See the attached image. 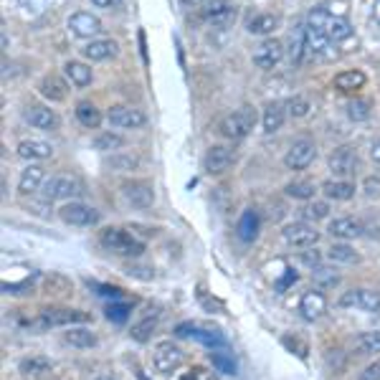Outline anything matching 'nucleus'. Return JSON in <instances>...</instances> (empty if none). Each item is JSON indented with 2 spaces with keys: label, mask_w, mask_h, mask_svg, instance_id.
<instances>
[{
  "label": "nucleus",
  "mask_w": 380,
  "mask_h": 380,
  "mask_svg": "<svg viewBox=\"0 0 380 380\" xmlns=\"http://www.w3.org/2000/svg\"><path fill=\"white\" fill-rule=\"evenodd\" d=\"M284 345H286V348H291V350L297 348V350H299V357H304V355H307V348H304V345H302V342H299V340H291V337H284Z\"/></svg>",
  "instance_id": "864d4df0"
},
{
  "label": "nucleus",
  "mask_w": 380,
  "mask_h": 380,
  "mask_svg": "<svg viewBox=\"0 0 380 380\" xmlns=\"http://www.w3.org/2000/svg\"><path fill=\"white\" fill-rule=\"evenodd\" d=\"M122 196L134 208H150L155 203V188L147 180H132V183L122 185Z\"/></svg>",
  "instance_id": "ddd939ff"
},
{
  "label": "nucleus",
  "mask_w": 380,
  "mask_h": 380,
  "mask_svg": "<svg viewBox=\"0 0 380 380\" xmlns=\"http://www.w3.org/2000/svg\"><path fill=\"white\" fill-rule=\"evenodd\" d=\"M101 246L107 248V251L117 253V256H139V253L145 251V243L132 236L129 231L125 228H104L99 236Z\"/></svg>",
  "instance_id": "f03ea898"
},
{
  "label": "nucleus",
  "mask_w": 380,
  "mask_h": 380,
  "mask_svg": "<svg viewBox=\"0 0 380 380\" xmlns=\"http://www.w3.org/2000/svg\"><path fill=\"white\" fill-rule=\"evenodd\" d=\"M107 319L114 324H125L127 319H129V312H132V307L127 302H109L107 304Z\"/></svg>",
  "instance_id": "4c0bfd02"
},
{
  "label": "nucleus",
  "mask_w": 380,
  "mask_h": 380,
  "mask_svg": "<svg viewBox=\"0 0 380 380\" xmlns=\"http://www.w3.org/2000/svg\"><path fill=\"white\" fill-rule=\"evenodd\" d=\"M91 3H94L96 8H114L120 0H91Z\"/></svg>",
  "instance_id": "13d9d810"
},
{
  "label": "nucleus",
  "mask_w": 380,
  "mask_h": 380,
  "mask_svg": "<svg viewBox=\"0 0 380 380\" xmlns=\"http://www.w3.org/2000/svg\"><path fill=\"white\" fill-rule=\"evenodd\" d=\"M183 6H190V8H198V6H205L208 0H180Z\"/></svg>",
  "instance_id": "bf43d9fd"
},
{
  "label": "nucleus",
  "mask_w": 380,
  "mask_h": 380,
  "mask_svg": "<svg viewBox=\"0 0 380 380\" xmlns=\"http://www.w3.org/2000/svg\"><path fill=\"white\" fill-rule=\"evenodd\" d=\"M373 18H375V23L380 25V0L373 6Z\"/></svg>",
  "instance_id": "052dcab7"
},
{
  "label": "nucleus",
  "mask_w": 380,
  "mask_h": 380,
  "mask_svg": "<svg viewBox=\"0 0 380 380\" xmlns=\"http://www.w3.org/2000/svg\"><path fill=\"white\" fill-rule=\"evenodd\" d=\"M239 239L246 241V243H251L256 236H259V215H256V210H246V213L241 215L239 221Z\"/></svg>",
  "instance_id": "c756f323"
},
{
  "label": "nucleus",
  "mask_w": 380,
  "mask_h": 380,
  "mask_svg": "<svg viewBox=\"0 0 380 380\" xmlns=\"http://www.w3.org/2000/svg\"><path fill=\"white\" fill-rule=\"evenodd\" d=\"M234 163H236V152L226 145H213L205 152V158H203V165H205V170H208L210 175H221V172H226Z\"/></svg>",
  "instance_id": "2eb2a0df"
},
{
  "label": "nucleus",
  "mask_w": 380,
  "mask_h": 380,
  "mask_svg": "<svg viewBox=\"0 0 380 380\" xmlns=\"http://www.w3.org/2000/svg\"><path fill=\"white\" fill-rule=\"evenodd\" d=\"M82 196V185H79V180H74V177L69 175H58V177H51L49 183L44 185V190H41V198L44 201H58V198H79Z\"/></svg>",
  "instance_id": "6e6552de"
},
{
  "label": "nucleus",
  "mask_w": 380,
  "mask_h": 380,
  "mask_svg": "<svg viewBox=\"0 0 380 380\" xmlns=\"http://www.w3.org/2000/svg\"><path fill=\"white\" fill-rule=\"evenodd\" d=\"M175 335L177 337H193V340L203 342V345H205V348H210V350H226L228 348V340H226V335H223L221 329L198 327V324H193V322L177 324Z\"/></svg>",
  "instance_id": "423d86ee"
},
{
  "label": "nucleus",
  "mask_w": 380,
  "mask_h": 380,
  "mask_svg": "<svg viewBox=\"0 0 380 380\" xmlns=\"http://www.w3.org/2000/svg\"><path fill=\"white\" fill-rule=\"evenodd\" d=\"M370 158H373L375 163L380 165V137L375 139V142H373V147H370Z\"/></svg>",
  "instance_id": "4d7b16f0"
},
{
  "label": "nucleus",
  "mask_w": 380,
  "mask_h": 380,
  "mask_svg": "<svg viewBox=\"0 0 380 380\" xmlns=\"http://www.w3.org/2000/svg\"><path fill=\"white\" fill-rule=\"evenodd\" d=\"M58 215L69 226H94V223H99V210H94L91 205H84V203H66L58 210Z\"/></svg>",
  "instance_id": "9b49d317"
},
{
  "label": "nucleus",
  "mask_w": 380,
  "mask_h": 380,
  "mask_svg": "<svg viewBox=\"0 0 380 380\" xmlns=\"http://www.w3.org/2000/svg\"><path fill=\"white\" fill-rule=\"evenodd\" d=\"M289 114L291 117H304V114L310 112V101L307 99H302V96H294V99H289Z\"/></svg>",
  "instance_id": "a18cd8bd"
},
{
  "label": "nucleus",
  "mask_w": 380,
  "mask_h": 380,
  "mask_svg": "<svg viewBox=\"0 0 380 380\" xmlns=\"http://www.w3.org/2000/svg\"><path fill=\"white\" fill-rule=\"evenodd\" d=\"M94 147L96 150H114V147H122V137L120 134H112V132H104L94 139Z\"/></svg>",
  "instance_id": "c03bdc74"
},
{
  "label": "nucleus",
  "mask_w": 380,
  "mask_h": 380,
  "mask_svg": "<svg viewBox=\"0 0 380 380\" xmlns=\"http://www.w3.org/2000/svg\"><path fill=\"white\" fill-rule=\"evenodd\" d=\"M281 236H284L286 243L294 248H312V246H317V241H319V231L304 221L289 223V226L281 231Z\"/></svg>",
  "instance_id": "1a4fd4ad"
},
{
  "label": "nucleus",
  "mask_w": 380,
  "mask_h": 380,
  "mask_svg": "<svg viewBox=\"0 0 380 380\" xmlns=\"http://www.w3.org/2000/svg\"><path fill=\"white\" fill-rule=\"evenodd\" d=\"M89 286H94V289H99L96 294H101V297H112V299H120L122 297V289L120 286H107V284H96V281H91Z\"/></svg>",
  "instance_id": "49530a36"
},
{
  "label": "nucleus",
  "mask_w": 380,
  "mask_h": 380,
  "mask_svg": "<svg viewBox=\"0 0 380 380\" xmlns=\"http://www.w3.org/2000/svg\"><path fill=\"white\" fill-rule=\"evenodd\" d=\"M274 28H277V18L269 15V13H261V15L248 20V33H256V36H266V33H272Z\"/></svg>",
  "instance_id": "e433bc0d"
},
{
  "label": "nucleus",
  "mask_w": 380,
  "mask_h": 380,
  "mask_svg": "<svg viewBox=\"0 0 380 380\" xmlns=\"http://www.w3.org/2000/svg\"><path fill=\"white\" fill-rule=\"evenodd\" d=\"M360 380H380V360L373 362V365H367L360 373Z\"/></svg>",
  "instance_id": "09e8293b"
},
{
  "label": "nucleus",
  "mask_w": 380,
  "mask_h": 380,
  "mask_svg": "<svg viewBox=\"0 0 380 380\" xmlns=\"http://www.w3.org/2000/svg\"><path fill=\"white\" fill-rule=\"evenodd\" d=\"M324 312H327V299H324L322 291H317V289L304 291L302 299H299V315H302L307 322H315Z\"/></svg>",
  "instance_id": "a211bd4d"
},
{
  "label": "nucleus",
  "mask_w": 380,
  "mask_h": 380,
  "mask_svg": "<svg viewBox=\"0 0 380 380\" xmlns=\"http://www.w3.org/2000/svg\"><path fill=\"white\" fill-rule=\"evenodd\" d=\"M18 370H20V375H23V378H31V380L44 378V375L51 373V360H49V357H41V355H33V357H25V360H20Z\"/></svg>",
  "instance_id": "5701e85b"
},
{
  "label": "nucleus",
  "mask_w": 380,
  "mask_h": 380,
  "mask_svg": "<svg viewBox=\"0 0 380 380\" xmlns=\"http://www.w3.org/2000/svg\"><path fill=\"white\" fill-rule=\"evenodd\" d=\"M213 375L208 373V370H203V367H193L190 370V378H185V380H210Z\"/></svg>",
  "instance_id": "3c124183"
},
{
  "label": "nucleus",
  "mask_w": 380,
  "mask_h": 380,
  "mask_svg": "<svg viewBox=\"0 0 380 380\" xmlns=\"http://www.w3.org/2000/svg\"><path fill=\"white\" fill-rule=\"evenodd\" d=\"M69 28L74 36L79 38H91L96 36V33L101 31V20L96 18V15H91V13H74L69 18Z\"/></svg>",
  "instance_id": "aec40b11"
},
{
  "label": "nucleus",
  "mask_w": 380,
  "mask_h": 380,
  "mask_svg": "<svg viewBox=\"0 0 380 380\" xmlns=\"http://www.w3.org/2000/svg\"><path fill=\"white\" fill-rule=\"evenodd\" d=\"M96 380H120V378L112 375V373H104V375H96Z\"/></svg>",
  "instance_id": "680f3d73"
},
{
  "label": "nucleus",
  "mask_w": 380,
  "mask_h": 380,
  "mask_svg": "<svg viewBox=\"0 0 380 380\" xmlns=\"http://www.w3.org/2000/svg\"><path fill=\"white\" fill-rule=\"evenodd\" d=\"M315 158H317L315 142H310V139H299V142H294V145L289 147V152L284 155V165L289 170H304V167H310Z\"/></svg>",
  "instance_id": "4468645a"
},
{
  "label": "nucleus",
  "mask_w": 380,
  "mask_h": 380,
  "mask_svg": "<svg viewBox=\"0 0 380 380\" xmlns=\"http://www.w3.org/2000/svg\"><path fill=\"white\" fill-rule=\"evenodd\" d=\"M307 25L315 28V31L324 33L332 44H340V41L353 38V25H350V20L337 18V15H329L324 8H315V11L307 15Z\"/></svg>",
  "instance_id": "f257e3e1"
},
{
  "label": "nucleus",
  "mask_w": 380,
  "mask_h": 380,
  "mask_svg": "<svg viewBox=\"0 0 380 380\" xmlns=\"http://www.w3.org/2000/svg\"><path fill=\"white\" fill-rule=\"evenodd\" d=\"M127 274L129 277H137V279H152L155 274H152V269H147V266H129L127 269Z\"/></svg>",
  "instance_id": "8fccbe9b"
},
{
  "label": "nucleus",
  "mask_w": 380,
  "mask_h": 380,
  "mask_svg": "<svg viewBox=\"0 0 380 380\" xmlns=\"http://www.w3.org/2000/svg\"><path fill=\"white\" fill-rule=\"evenodd\" d=\"M91 319L89 312L71 310V307H51L38 315V319L33 322V327L49 329V327H71V324H84Z\"/></svg>",
  "instance_id": "7ed1b4c3"
},
{
  "label": "nucleus",
  "mask_w": 380,
  "mask_h": 380,
  "mask_svg": "<svg viewBox=\"0 0 380 380\" xmlns=\"http://www.w3.org/2000/svg\"><path fill=\"white\" fill-rule=\"evenodd\" d=\"M281 125H284V107L281 104H269L264 109V132H277V129H281Z\"/></svg>",
  "instance_id": "473e14b6"
},
{
  "label": "nucleus",
  "mask_w": 380,
  "mask_h": 380,
  "mask_svg": "<svg viewBox=\"0 0 380 380\" xmlns=\"http://www.w3.org/2000/svg\"><path fill=\"white\" fill-rule=\"evenodd\" d=\"M281 56H284V46H281V41H277V38H266L264 44H259L256 51H253V63H256L259 69H274V66L281 61Z\"/></svg>",
  "instance_id": "dca6fc26"
},
{
  "label": "nucleus",
  "mask_w": 380,
  "mask_h": 380,
  "mask_svg": "<svg viewBox=\"0 0 380 380\" xmlns=\"http://www.w3.org/2000/svg\"><path fill=\"white\" fill-rule=\"evenodd\" d=\"M365 196L380 198V177H367L365 180Z\"/></svg>",
  "instance_id": "de8ad7c7"
},
{
  "label": "nucleus",
  "mask_w": 380,
  "mask_h": 380,
  "mask_svg": "<svg viewBox=\"0 0 380 380\" xmlns=\"http://www.w3.org/2000/svg\"><path fill=\"white\" fill-rule=\"evenodd\" d=\"M82 51L89 61H104V58H112L117 53V44H114L112 38H99V41L87 44Z\"/></svg>",
  "instance_id": "b1692460"
},
{
  "label": "nucleus",
  "mask_w": 380,
  "mask_h": 380,
  "mask_svg": "<svg viewBox=\"0 0 380 380\" xmlns=\"http://www.w3.org/2000/svg\"><path fill=\"white\" fill-rule=\"evenodd\" d=\"M291 281H297V272H291V269H286V277L281 279V281H279V284H277V289H279V291H284L286 286L291 284Z\"/></svg>",
  "instance_id": "603ef678"
},
{
  "label": "nucleus",
  "mask_w": 380,
  "mask_h": 380,
  "mask_svg": "<svg viewBox=\"0 0 380 380\" xmlns=\"http://www.w3.org/2000/svg\"><path fill=\"white\" fill-rule=\"evenodd\" d=\"M183 360H185L183 350L177 348V345H172L170 340L158 342L155 350H152V367L163 375H172L177 367L183 365Z\"/></svg>",
  "instance_id": "39448f33"
},
{
  "label": "nucleus",
  "mask_w": 380,
  "mask_h": 380,
  "mask_svg": "<svg viewBox=\"0 0 380 380\" xmlns=\"http://www.w3.org/2000/svg\"><path fill=\"white\" fill-rule=\"evenodd\" d=\"M137 378H139V380H150V378H147L145 373H142V370H137Z\"/></svg>",
  "instance_id": "e2e57ef3"
},
{
  "label": "nucleus",
  "mask_w": 380,
  "mask_h": 380,
  "mask_svg": "<svg viewBox=\"0 0 380 380\" xmlns=\"http://www.w3.org/2000/svg\"><path fill=\"white\" fill-rule=\"evenodd\" d=\"M31 3L36 6V13H41L46 6H49V0H20V6H23V11L25 8H31Z\"/></svg>",
  "instance_id": "5fc2aeb1"
},
{
  "label": "nucleus",
  "mask_w": 380,
  "mask_h": 380,
  "mask_svg": "<svg viewBox=\"0 0 380 380\" xmlns=\"http://www.w3.org/2000/svg\"><path fill=\"white\" fill-rule=\"evenodd\" d=\"M315 281H319L322 286H335L340 281L337 269H327V266H317L315 269Z\"/></svg>",
  "instance_id": "79ce46f5"
},
{
  "label": "nucleus",
  "mask_w": 380,
  "mask_h": 380,
  "mask_svg": "<svg viewBox=\"0 0 380 380\" xmlns=\"http://www.w3.org/2000/svg\"><path fill=\"white\" fill-rule=\"evenodd\" d=\"M63 340L69 342L71 348H79V350L94 348L96 345V335L87 327H69V332L63 335Z\"/></svg>",
  "instance_id": "c85d7f7f"
},
{
  "label": "nucleus",
  "mask_w": 380,
  "mask_h": 380,
  "mask_svg": "<svg viewBox=\"0 0 380 380\" xmlns=\"http://www.w3.org/2000/svg\"><path fill=\"white\" fill-rule=\"evenodd\" d=\"M41 183H44V167L31 165V167H25V170L20 172L18 190L23 196H28V193H36V190L41 188Z\"/></svg>",
  "instance_id": "bb28decb"
},
{
  "label": "nucleus",
  "mask_w": 380,
  "mask_h": 380,
  "mask_svg": "<svg viewBox=\"0 0 380 380\" xmlns=\"http://www.w3.org/2000/svg\"><path fill=\"white\" fill-rule=\"evenodd\" d=\"M253 125H256V114H253V109L251 107H241V109H236L234 114L223 117L218 129H221L223 137L241 139V137H246V134L251 132Z\"/></svg>",
  "instance_id": "20e7f679"
},
{
  "label": "nucleus",
  "mask_w": 380,
  "mask_h": 380,
  "mask_svg": "<svg viewBox=\"0 0 380 380\" xmlns=\"http://www.w3.org/2000/svg\"><path fill=\"white\" fill-rule=\"evenodd\" d=\"M360 165V158H357V150L355 147H337L332 155H329V170L335 172L337 177H350L355 175Z\"/></svg>",
  "instance_id": "f8f14e48"
},
{
  "label": "nucleus",
  "mask_w": 380,
  "mask_h": 380,
  "mask_svg": "<svg viewBox=\"0 0 380 380\" xmlns=\"http://www.w3.org/2000/svg\"><path fill=\"white\" fill-rule=\"evenodd\" d=\"M327 259L335 261V264H357L360 256H357V251L350 248L348 243H335V246H329Z\"/></svg>",
  "instance_id": "f704fd0d"
},
{
  "label": "nucleus",
  "mask_w": 380,
  "mask_h": 380,
  "mask_svg": "<svg viewBox=\"0 0 380 380\" xmlns=\"http://www.w3.org/2000/svg\"><path fill=\"white\" fill-rule=\"evenodd\" d=\"M18 155L23 160H46L53 155V147L44 139H23L18 145Z\"/></svg>",
  "instance_id": "4be33fe9"
},
{
  "label": "nucleus",
  "mask_w": 380,
  "mask_h": 380,
  "mask_svg": "<svg viewBox=\"0 0 380 380\" xmlns=\"http://www.w3.org/2000/svg\"><path fill=\"white\" fill-rule=\"evenodd\" d=\"M41 94L51 101H63L66 99V94H69V87H66V82H63L61 76L49 74V76L41 79Z\"/></svg>",
  "instance_id": "393cba45"
},
{
  "label": "nucleus",
  "mask_w": 380,
  "mask_h": 380,
  "mask_svg": "<svg viewBox=\"0 0 380 380\" xmlns=\"http://www.w3.org/2000/svg\"><path fill=\"white\" fill-rule=\"evenodd\" d=\"M286 196L297 198V201H310L315 198V185L307 183V180H299V183H289L286 185Z\"/></svg>",
  "instance_id": "ea45409f"
},
{
  "label": "nucleus",
  "mask_w": 380,
  "mask_h": 380,
  "mask_svg": "<svg viewBox=\"0 0 380 380\" xmlns=\"http://www.w3.org/2000/svg\"><path fill=\"white\" fill-rule=\"evenodd\" d=\"M342 310H362V312H380V291L375 289H350L337 302Z\"/></svg>",
  "instance_id": "0eeeda50"
},
{
  "label": "nucleus",
  "mask_w": 380,
  "mask_h": 380,
  "mask_svg": "<svg viewBox=\"0 0 380 380\" xmlns=\"http://www.w3.org/2000/svg\"><path fill=\"white\" fill-rule=\"evenodd\" d=\"M327 213H329V205L322 201H315L304 208V218H310V221H322V218H327Z\"/></svg>",
  "instance_id": "37998d69"
},
{
  "label": "nucleus",
  "mask_w": 380,
  "mask_h": 380,
  "mask_svg": "<svg viewBox=\"0 0 380 380\" xmlns=\"http://www.w3.org/2000/svg\"><path fill=\"white\" fill-rule=\"evenodd\" d=\"M327 231L335 239H357V236H362V223L357 218L345 215V218H335V221L329 223Z\"/></svg>",
  "instance_id": "412c9836"
},
{
  "label": "nucleus",
  "mask_w": 380,
  "mask_h": 380,
  "mask_svg": "<svg viewBox=\"0 0 380 380\" xmlns=\"http://www.w3.org/2000/svg\"><path fill=\"white\" fill-rule=\"evenodd\" d=\"M365 84V74L362 71H342V74L335 76V87L340 91H355Z\"/></svg>",
  "instance_id": "c9c22d12"
},
{
  "label": "nucleus",
  "mask_w": 380,
  "mask_h": 380,
  "mask_svg": "<svg viewBox=\"0 0 380 380\" xmlns=\"http://www.w3.org/2000/svg\"><path fill=\"white\" fill-rule=\"evenodd\" d=\"M107 120L112 127H120V129H137V127H142L147 122V117L139 109L134 107H112L107 114Z\"/></svg>",
  "instance_id": "f3484780"
},
{
  "label": "nucleus",
  "mask_w": 380,
  "mask_h": 380,
  "mask_svg": "<svg viewBox=\"0 0 380 380\" xmlns=\"http://www.w3.org/2000/svg\"><path fill=\"white\" fill-rule=\"evenodd\" d=\"M210 362H213L215 370H218V373H223V375H234L236 373V360L228 353L213 350V353H210Z\"/></svg>",
  "instance_id": "58836bf2"
},
{
  "label": "nucleus",
  "mask_w": 380,
  "mask_h": 380,
  "mask_svg": "<svg viewBox=\"0 0 380 380\" xmlns=\"http://www.w3.org/2000/svg\"><path fill=\"white\" fill-rule=\"evenodd\" d=\"M76 120L82 122L84 127H89V129H94V127H99L101 114L91 101H79V104H76Z\"/></svg>",
  "instance_id": "2f4dec72"
},
{
  "label": "nucleus",
  "mask_w": 380,
  "mask_h": 380,
  "mask_svg": "<svg viewBox=\"0 0 380 380\" xmlns=\"http://www.w3.org/2000/svg\"><path fill=\"white\" fill-rule=\"evenodd\" d=\"M302 261L304 264H310L312 269H317V266H319V253H302Z\"/></svg>",
  "instance_id": "6e6d98bb"
},
{
  "label": "nucleus",
  "mask_w": 380,
  "mask_h": 380,
  "mask_svg": "<svg viewBox=\"0 0 380 380\" xmlns=\"http://www.w3.org/2000/svg\"><path fill=\"white\" fill-rule=\"evenodd\" d=\"M370 109H373V104L367 99H355L348 104V117L355 122H365L370 117Z\"/></svg>",
  "instance_id": "a19ab883"
},
{
  "label": "nucleus",
  "mask_w": 380,
  "mask_h": 380,
  "mask_svg": "<svg viewBox=\"0 0 380 380\" xmlns=\"http://www.w3.org/2000/svg\"><path fill=\"white\" fill-rule=\"evenodd\" d=\"M23 120L28 122L36 129H56L58 117L51 112L49 107H41V104H31V107L23 109Z\"/></svg>",
  "instance_id": "6ab92c4d"
},
{
  "label": "nucleus",
  "mask_w": 380,
  "mask_h": 380,
  "mask_svg": "<svg viewBox=\"0 0 380 380\" xmlns=\"http://www.w3.org/2000/svg\"><path fill=\"white\" fill-rule=\"evenodd\" d=\"M158 319H160V312H152V315H145L139 322H134L132 324V340H137V342H147L152 337V332L158 329Z\"/></svg>",
  "instance_id": "cd10ccee"
},
{
  "label": "nucleus",
  "mask_w": 380,
  "mask_h": 380,
  "mask_svg": "<svg viewBox=\"0 0 380 380\" xmlns=\"http://www.w3.org/2000/svg\"><path fill=\"white\" fill-rule=\"evenodd\" d=\"M236 15H239L236 6H231L226 0H208V3L203 6V18L208 20V23H213L215 28H228V25H234Z\"/></svg>",
  "instance_id": "9d476101"
},
{
  "label": "nucleus",
  "mask_w": 380,
  "mask_h": 380,
  "mask_svg": "<svg viewBox=\"0 0 380 380\" xmlns=\"http://www.w3.org/2000/svg\"><path fill=\"white\" fill-rule=\"evenodd\" d=\"M63 69H66V76L71 79V84H76V87H87V84H91V69H89L87 63L69 61Z\"/></svg>",
  "instance_id": "72a5a7b5"
},
{
  "label": "nucleus",
  "mask_w": 380,
  "mask_h": 380,
  "mask_svg": "<svg viewBox=\"0 0 380 380\" xmlns=\"http://www.w3.org/2000/svg\"><path fill=\"white\" fill-rule=\"evenodd\" d=\"M353 350L357 355H375L380 353V329H370V332H360L355 337Z\"/></svg>",
  "instance_id": "a878e982"
},
{
  "label": "nucleus",
  "mask_w": 380,
  "mask_h": 380,
  "mask_svg": "<svg viewBox=\"0 0 380 380\" xmlns=\"http://www.w3.org/2000/svg\"><path fill=\"white\" fill-rule=\"evenodd\" d=\"M322 193L332 201H350L355 196V185L348 180H327L322 185Z\"/></svg>",
  "instance_id": "7c9ffc66"
}]
</instances>
